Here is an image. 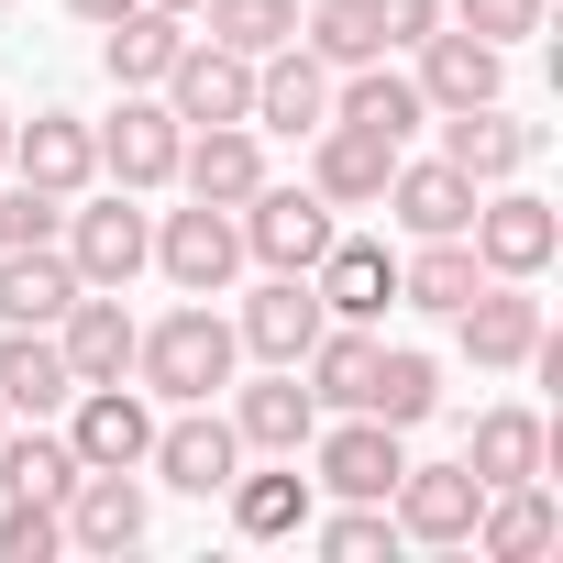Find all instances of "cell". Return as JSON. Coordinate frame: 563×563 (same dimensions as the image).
Masks as SVG:
<instances>
[{"instance_id":"obj_39","label":"cell","mask_w":563,"mask_h":563,"mask_svg":"<svg viewBox=\"0 0 563 563\" xmlns=\"http://www.w3.org/2000/svg\"><path fill=\"white\" fill-rule=\"evenodd\" d=\"M453 23L486 45H519V34H541V0H453Z\"/></svg>"},{"instance_id":"obj_18","label":"cell","mask_w":563,"mask_h":563,"mask_svg":"<svg viewBox=\"0 0 563 563\" xmlns=\"http://www.w3.org/2000/svg\"><path fill=\"white\" fill-rule=\"evenodd\" d=\"M177 188L210 199V210H243V199L265 188V144H254V122H199V133L177 144Z\"/></svg>"},{"instance_id":"obj_23","label":"cell","mask_w":563,"mask_h":563,"mask_svg":"<svg viewBox=\"0 0 563 563\" xmlns=\"http://www.w3.org/2000/svg\"><path fill=\"white\" fill-rule=\"evenodd\" d=\"M475 199H486V188H475L464 166H442V155H420V166L398 155V166H387V210H398V232H409V243L464 232V221H475Z\"/></svg>"},{"instance_id":"obj_17","label":"cell","mask_w":563,"mask_h":563,"mask_svg":"<svg viewBox=\"0 0 563 563\" xmlns=\"http://www.w3.org/2000/svg\"><path fill=\"white\" fill-rule=\"evenodd\" d=\"M12 177L45 188V199H78L100 177V133L78 111H34V122H12Z\"/></svg>"},{"instance_id":"obj_31","label":"cell","mask_w":563,"mask_h":563,"mask_svg":"<svg viewBox=\"0 0 563 563\" xmlns=\"http://www.w3.org/2000/svg\"><path fill=\"white\" fill-rule=\"evenodd\" d=\"M475 288H486V265H475V243H464V232H431V243L398 265V310H431V321H453Z\"/></svg>"},{"instance_id":"obj_25","label":"cell","mask_w":563,"mask_h":563,"mask_svg":"<svg viewBox=\"0 0 563 563\" xmlns=\"http://www.w3.org/2000/svg\"><path fill=\"white\" fill-rule=\"evenodd\" d=\"M67 299H78L67 243H0V321H12V332H56Z\"/></svg>"},{"instance_id":"obj_10","label":"cell","mask_w":563,"mask_h":563,"mask_svg":"<svg viewBox=\"0 0 563 563\" xmlns=\"http://www.w3.org/2000/svg\"><path fill=\"white\" fill-rule=\"evenodd\" d=\"M453 343H464L486 376L530 365V354H541V299H530V276H486V288L453 310Z\"/></svg>"},{"instance_id":"obj_35","label":"cell","mask_w":563,"mask_h":563,"mask_svg":"<svg viewBox=\"0 0 563 563\" xmlns=\"http://www.w3.org/2000/svg\"><path fill=\"white\" fill-rule=\"evenodd\" d=\"M310 541H321V563H387L398 552V519H387V497H343L332 519L310 508Z\"/></svg>"},{"instance_id":"obj_21","label":"cell","mask_w":563,"mask_h":563,"mask_svg":"<svg viewBox=\"0 0 563 563\" xmlns=\"http://www.w3.org/2000/svg\"><path fill=\"white\" fill-rule=\"evenodd\" d=\"M332 122H354V133H376V144H409V133L431 122V100L409 89V67L365 56V67H332Z\"/></svg>"},{"instance_id":"obj_33","label":"cell","mask_w":563,"mask_h":563,"mask_svg":"<svg viewBox=\"0 0 563 563\" xmlns=\"http://www.w3.org/2000/svg\"><path fill=\"white\" fill-rule=\"evenodd\" d=\"M541 453H552V431H541L530 409H486V420L464 431V464H475V486H530V475H541Z\"/></svg>"},{"instance_id":"obj_42","label":"cell","mask_w":563,"mask_h":563,"mask_svg":"<svg viewBox=\"0 0 563 563\" xmlns=\"http://www.w3.org/2000/svg\"><path fill=\"white\" fill-rule=\"evenodd\" d=\"M155 12H177V23H199V0H155Z\"/></svg>"},{"instance_id":"obj_9","label":"cell","mask_w":563,"mask_h":563,"mask_svg":"<svg viewBox=\"0 0 563 563\" xmlns=\"http://www.w3.org/2000/svg\"><path fill=\"white\" fill-rule=\"evenodd\" d=\"M475 508H486L475 464H398V486H387L398 541H431V552H453V541L475 530Z\"/></svg>"},{"instance_id":"obj_3","label":"cell","mask_w":563,"mask_h":563,"mask_svg":"<svg viewBox=\"0 0 563 563\" xmlns=\"http://www.w3.org/2000/svg\"><path fill=\"white\" fill-rule=\"evenodd\" d=\"M67 265H78V288H133V276L155 265V221L133 210V188H111V199H67Z\"/></svg>"},{"instance_id":"obj_16","label":"cell","mask_w":563,"mask_h":563,"mask_svg":"<svg viewBox=\"0 0 563 563\" xmlns=\"http://www.w3.org/2000/svg\"><path fill=\"white\" fill-rule=\"evenodd\" d=\"M321 288H310V276H265V288L243 299V321H232V343L254 354V365H299L310 343H321Z\"/></svg>"},{"instance_id":"obj_36","label":"cell","mask_w":563,"mask_h":563,"mask_svg":"<svg viewBox=\"0 0 563 563\" xmlns=\"http://www.w3.org/2000/svg\"><path fill=\"white\" fill-rule=\"evenodd\" d=\"M199 23H210V45H232V56H276L299 34V0H199Z\"/></svg>"},{"instance_id":"obj_1","label":"cell","mask_w":563,"mask_h":563,"mask_svg":"<svg viewBox=\"0 0 563 563\" xmlns=\"http://www.w3.org/2000/svg\"><path fill=\"white\" fill-rule=\"evenodd\" d=\"M232 365H243V343H232V321H221L210 299H188V310H166V321H144V332H133V387H144V398H166V409L221 398V387H232Z\"/></svg>"},{"instance_id":"obj_6","label":"cell","mask_w":563,"mask_h":563,"mask_svg":"<svg viewBox=\"0 0 563 563\" xmlns=\"http://www.w3.org/2000/svg\"><path fill=\"white\" fill-rule=\"evenodd\" d=\"M464 243H475V265H486V276H541V265L563 254V221H552V199H530V188H508V177H497V199H475Z\"/></svg>"},{"instance_id":"obj_7","label":"cell","mask_w":563,"mask_h":563,"mask_svg":"<svg viewBox=\"0 0 563 563\" xmlns=\"http://www.w3.org/2000/svg\"><path fill=\"white\" fill-rule=\"evenodd\" d=\"M56 420H67V453H78V464H122V475H144V453H155V398L122 387V376H111V387H78Z\"/></svg>"},{"instance_id":"obj_45","label":"cell","mask_w":563,"mask_h":563,"mask_svg":"<svg viewBox=\"0 0 563 563\" xmlns=\"http://www.w3.org/2000/svg\"><path fill=\"white\" fill-rule=\"evenodd\" d=\"M0 431H12V409H0Z\"/></svg>"},{"instance_id":"obj_43","label":"cell","mask_w":563,"mask_h":563,"mask_svg":"<svg viewBox=\"0 0 563 563\" xmlns=\"http://www.w3.org/2000/svg\"><path fill=\"white\" fill-rule=\"evenodd\" d=\"M0 243H12V188H0Z\"/></svg>"},{"instance_id":"obj_24","label":"cell","mask_w":563,"mask_h":563,"mask_svg":"<svg viewBox=\"0 0 563 563\" xmlns=\"http://www.w3.org/2000/svg\"><path fill=\"white\" fill-rule=\"evenodd\" d=\"M221 497H232V530H243V541H288V530H310V508H321V486L299 475V453H265V475L232 464Z\"/></svg>"},{"instance_id":"obj_38","label":"cell","mask_w":563,"mask_h":563,"mask_svg":"<svg viewBox=\"0 0 563 563\" xmlns=\"http://www.w3.org/2000/svg\"><path fill=\"white\" fill-rule=\"evenodd\" d=\"M56 552H67L56 497H0V563H56Z\"/></svg>"},{"instance_id":"obj_20","label":"cell","mask_w":563,"mask_h":563,"mask_svg":"<svg viewBox=\"0 0 563 563\" xmlns=\"http://www.w3.org/2000/svg\"><path fill=\"white\" fill-rule=\"evenodd\" d=\"M321 431V398L299 387V365H265L254 387H232V442L243 453H310Z\"/></svg>"},{"instance_id":"obj_2","label":"cell","mask_w":563,"mask_h":563,"mask_svg":"<svg viewBox=\"0 0 563 563\" xmlns=\"http://www.w3.org/2000/svg\"><path fill=\"white\" fill-rule=\"evenodd\" d=\"M232 232H243V254H254L265 276H310V265L332 254V232H343V221H332V199H321V188H276V177H265V188L232 210Z\"/></svg>"},{"instance_id":"obj_30","label":"cell","mask_w":563,"mask_h":563,"mask_svg":"<svg viewBox=\"0 0 563 563\" xmlns=\"http://www.w3.org/2000/svg\"><path fill=\"white\" fill-rule=\"evenodd\" d=\"M67 398H78V376H67L56 332H12V321H0V409H23V420H56Z\"/></svg>"},{"instance_id":"obj_13","label":"cell","mask_w":563,"mask_h":563,"mask_svg":"<svg viewBox=\"0 0 563 563\" xmlns=\"http://www.w3.org/2000/svg\"><path fill=\"white\" fill-rule=\"evenodd\" d=\"M56 519H67V552H133L144 541V475H122V464H78V486L56 497Z\"/></svg>"},{"instance_id":"obj_5","label":"cell","mask_w":563,"mask_h":563,"mask_svg":"<svg viewBox=\"0 0 563 563\" xmlns=\"http://www.w3.org/2000/svg\"><path fill=\"white\" fill-rule=\"evenodd\" d=\"M155 100L199 133V122H254V56H232V45H210V34H188L177 45V67L155 78Z\"/></svg>"},{"instance_id":"obj_14","label":"cell","mask_w":563,"mask_h":563,"mask_svg":"<svg viewBox=\"0 0 563 563\" xmlns=\"http://www.w3.org/2000/svg\"><path fill=\"white\" fill-rule=\"evenodd\" d=\"M409 56H420L409 89L431 100V122H442V111H475V100L508 89V45H486V34H420Z\"/></svg>"},{"instance_id":"obj_19","label":"cell","mask_w":563,"mask_h":563,"mask_svg":"<svg viewBox=\"0 0 563 563\" xmlns=\"http://www.w3.org/2000/svg\"><path fill=\"white\" fill-rule=\"evenodd\" d=\"M332 122V67L288 34L276 56H254V133H321Z\"/></svg>"},{"instance_id":"obj_12","label":"cell","mask_w":563,"mask_h":563,"mask_svg":"<svg viewBox=\"0 0 563 563\" xmlns=\"http://www.w3.org/2000/svg\"><path fill=\"white\" fill-rule=\"evenodd\" d=\"M398 464H409V453H398V431H387V420H365V409H343L332 431H310V486H321V497H387V486H398Z\"/></svg>"},{"instance_id":"obj_27","label":"cell","mask_w":563,"mask_h":563,"mask_svg":"<svg viewBox=\"0 0 563 563\" xmlns=\"http://www.w3.org/2000/svg\"><path fill=\"white\" fill-rule=\"evenodd\" d=\"M310 288H321V310H332V321H387V310H398V254H387V243H343V232H332V254L310 265Z\"/></svg>"},{"instance_id":"obj_11","label":"cell","mask_w":563,"mask_h":563,"mask_svg":"<svg viewBox=\"0 0 563 563\" xmlns=\"http://www.w3.org/2000/svg\"><path fill=\"white\" fill-rule=\"evenodd\" d=\"M232 464H243V442H232V420L199 398V409H177V420H155V453H144V475H166L177 497H221L232 486Z\"/></svg>"},{"instance_id":"obj_44","label":"cell","mask_w":563,"mask_h":563,"mask_svg":"<svg viewBox=\"0 0 563 563\" xmlns=\"http://www.w3.org/2000/svg\"><path fill=\"white\" fill-rule=\"evenodd\" d=\"M0 166H12V111H0Z\"/></svg>"},{"instance_id":"obj_22","label":"cell","mask_w":563,"mask_h":563,"mask_svg":"<svg viewBox=\"0 0 563 563\" xmlns=\"http://www.w3.org/2000/svg\"><path fill=\"white\" fill-rule=\"evenodd\" d=\"M541 155V133L508 111V100H475V111H442V166H464L475 188H497V177H519Z\"/></svg>"},{"instance_id":"obj_15","label":"cell","mask_w":563,"mask_h":563,"mask_svg":"<svg viewBox=\"0 0 563 563\" xmlns=\"http://www.w3.org/2000/svg\"><path fill=\"white\" fill-rule=\"evenodd\" d=\"M133 310H122V288H78L67 310H56V354H67V376L78 387H111V376H133Z\"/></svg>"},{"instance_id":"obj_40","label":"cell","mask_w":563,"mask_h":563,"mask_svg":"<svg viewBox=\"0 0 563 563\" xmlns=\"http://www.w3.org/2000/svg\"><path fill=\"white\" fill-rule=\"evenodd\" d=\"M376 12V45L398 56V45H420V34H442V0H365Z\"/></svg>"},{"instance_id":"obj_41","label":"cell","mask_w":563,"mask_h":563,"mask_svg":"<svg viewBox=\"0 0 563 563\" xmlns=\"http://www.w3.org/2000/svg\"><path fill=\"white\" fill-rule=\"evenodd\" d=\"M67 12H78V23H111V12H133V0H67Z\"/></svg>"},{"instance_id":"obj_29","label":"cell","mask_w":563,"mask_h":563,"mask_svg":"<svg viewBox=\"0 0 563 563\" xmlns=\"http://www.w3.org/2000/svg\"><path fill=\"white\" fill-rule=\"evenodd\" d=\"M177 45H188V23L155 12V0H133V12L100 23V67H111V89H155V78L177 67Z\"/></svg>"},{"instance_id":"obj_4","label":"cell","mask_w":563,"mask_h":563,"mask_svg":"<svg viewBox=\"0 0 563 563\" xmlns=\"http://www.w3.org/2000/svg\"><path fill=\"white\" fill-rule=\"evenodd\" d=\"M177 144H188V122L155 100V89H122V111L100 122V177L111 188H177Z\"/></svg>"},{"instance_id":"obj_8","label":"cell","mask_w":563,"mask_h":563,"mask_svg":"<svg viewBox=\"0 0 563 563\" xmlns=\"http://www.w3.org/2000/svg\"><path fill=\"white\" fill-rule=\"evenodd\" d=\"M155 265H166V288H177V299H221V288H232V265H243L232 210H210V199L166 210V221H155Z\"/></svg>"},{"instance_id":"obj_28","label":"cell","mask_w":563,"mask_h":563,"mask_svg":"<svg viewBox=\"0 0 563 563\" xmlns=\"http://www.w3.org/2000/svg\"><path fill=\"white\" fill-rule=\"evenodd\" d=\"M486 563H530V552H552L563 541V508L541 497V475L530 486H486V508H475V530H464Z\"/></svg>"},{"instance_id":"obj_32","label":"cell","mask_w":563,"mask_h":563,"mask_svg":"<svg viewBox=\"0 0 563 563\" xmlns=\"http://www.w3.org/2000/svg\"><path fill=\"white\" fill-rule=\"evenodd\" d=\"M442 409V365L420 354V343H376V376H365V420H387V431H420Z\"/></svg>"},{"instance_id":"obj_34","label":"cell","mask_w":563,"mask_h":563,"mask_svg":"<svg viewBox=\"0 0 563 563\" xmlns=\"http://www.w3.org/2000/svg\"><path fill=\"white\" fill-rule=\"evenodd\" d=\"M78 486V453H67V431H0V497H67Z\"/></svg>"},{"instance_id":"obj_26","label":"cell","mask_w":563,"mask_h":563,"mask_svg":"<svg viewBox=\"0 0 563 563\" xmlns=\"http://www.w3.org/2000/svg\"><path fill=\"white\" fill-rule=\"evenodd\" d=\"M387 166H398V144H376V133H354V122H321V133H310V188H321L332 210H376V199H387Z\"/></svg>"},{"instance_id":"obj_37","label":"cell","mask_w":563,"mask_h":563,"mask_svg":"<svg viewBox=\"0 0 563 563\" xmlns=\"http://www.w3.org/2000/svg\"><path fill=\"white\" fill-rule=\"evenodd\" d=\"M299 45H310L321 67H365V56H387V45H376V12H365V0H321V12L299 23Z\"/></svg>"}]
</instances>
